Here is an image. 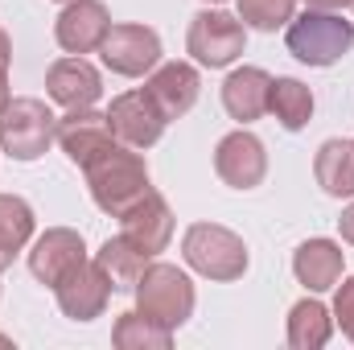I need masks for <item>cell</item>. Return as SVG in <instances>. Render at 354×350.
<instances>
[{"label": "cell", "mask_w": 354, "mask_h": 350, "mask_svg": "<svg viewBox=\"0 0 354 350\" xmlns=\"http://www.w3.org/2000/svg\"><path fill=\"white\" fill-rule=\"evenodd\" d=\"M91 174V194L107 214H124L128 206H136L149 194V174L145 161L128 149H111L107 157H99L87 169Z\"/></svg>", "instance_id": "6da1fadb"}, {"label": "cell", "mask_w": 354, "mask_h": 350, "mask_svg": "<svg viewBox=\"0 0 354 350\" xmlns=\"http://www.w3.org/2000/svg\"><path fill=\"white\" fill-rule=\"evenodd\" d=\"M351 46H354V25L334 17V12L309 8L305 17L288 21V50H292V58H301L309 66H330Z\"/></svg>", "instance_id": "7a4b0ae2"}, {"label": "cell", "mask_w": 354, "mask_h": 350, "mask_svg": "<svg viewBox=\"0 0 354 350\" xmlns=\"http://www.w3.org/2000/svg\"><path fill=\"white\" fill-rule=\"evenodd\" d=\"M136 297H140V313H145L149 322L165 326V330L181 326V322L189 317V309H194V288H189V280H185L177 268H169V264L145 268V276L136 280Z\"/></svg>", "instance_id": "3957f363"}, {"label": "cell", "mask_w": 354, "mask_h": 350, "mask_svg": "<svg viewBox=\"0 0 354 350\" xmlns=\"http://www.w3.org/2000/svg\"><path fill=\"white\" fill-rule=\"evenodd\" d=\"M58 136V124L50 116L46 103L37 99H17L0 111V145L17 157V161H33L46 153V145Z\"/></svg>", "instance_id": "277c9868"}, {"label": "cell", "mask_w": 354, "mask_h": 350, "mask_svg": "<svg viewBox=\"0 0 354 350\" xmlns=\"http://www.w3.org/2000/svg\"><path fill=\"white\" fill-rule=\"evenodd\" d=\"M185 260L194 264L198 272L214 276V280H235L248 268V252H243V243L231 231L210 227V223H198L185 235Z\"/></svg>", "instance_id": "5b68a950"}, {"label": "cell", "mask_w": 354, "mask_h": 350, "mask_svg": "<svg viewBox=\"0 0 354 350\" xmlns=\"http://www.w3.org/2000/svg\"><path fill=\"white\" fill-rule=\"evenodd\" d=\"M165 120H169V116L157 107V99H153L149 91H128V95H120V99L111 103V111H107L111 132H115L128 149H149V145H157L161 132H165Z\"/></svg>", "instance_id": "8992f818"}, {"label": "cell", "mask_w": 354, "mask_h": 350, "mask_svg": "<svg viewBox=\"0 0 354 350\" xmlns=\"http://www.w3.org/2000/svg\"><path fill=\"white\" fill-rule=\"evenodd\" d=\"M58 145L66 149V157L75 165L91 169L99 157H107L115 149V132L107 124V116L91 111V107H75L62 124H58Z\"/></svg>", "instance_id": "52a82bcc"}, {"label": "cell", "mask_w": 354, "mask_h": 350, "mask_svg": "<svg viewBox=\"0 0 354 350\" xmlns=\"http://www.w3.org/2000/svg\"><path fill=\"white\" fill-rule=\"evenodd\" d=\"M99 50H103V62H107L115 75H128V79L153 71L157 58H161V42H157V33L145 29V25H111Z\"/></svg>", "instance_id": "ba28073f"}, {"label": "cell", "mask_w": 354, "mask_h": 350, "mask_svg": "<svg viewBox=\"0 0 354 350\" xmlns=\"http://www.w3.org/2000/svg\"><path fill=\"white\" fill-rule=\"evenodd\" d=\"M189 54L206 66H227L243 54V25L227 12H198L189 25Z\"/></svg>", "instance_id": "9c48e42d"}, {"label": "cell", "mask_w": 354, "mask_h": 350, "mask_svg": "<svg viewBox=\"0 0 354 350\" xmlns=\"http://www.w3.org/2000/svg\"><path fill=\"white\" fill-rule=\"evenodd\" d=\"M54 293H58V305H62L75 322H87V317H95V313L103 309V301H107V293H111V280H107V272H103L99 264L79 260L58 284H54Z\"/></svg>", "instance_id": "30bf717a"}, {"label": "cell", "mask_w": 354, "mask_h": 350, "mask_svg": "<svg viewBox=\"0 0 354 350\" xmlns=\"http://www.w3.org/2000/svg\"><path fill=\"white\" fill-rule=\"evenodd\" d=\"M214 169L218 177L227 181V185H235V190H252V185H260L264 181V145L252 136V132H231L223 145H218V153H214Z\"/></svg>", "instance_id": "8fae6325"}, {"label": "cell", "mask_w": 354, "mask_h": 350, "mask_svg": "<svg viewBox=\"0 0 354 350\" xmlns=\"http://www.w3.org/2000/svg\"><path fill=\"white\" fill-rule=\"evenodd\" d=\"M124 239H132L145 256H153V252H161L165 243H169V235H174V219H169V206L149 190L136 206H128L124 214Z\"/></svg>", "instance_id": "7c38bea8"}, {"label": "cell", "mask_w": 354, "mask_h": 350, "mask_svg": "<svg viewBox=\"0 0 354 350\" xmlns=\"http://www.w3.org/2000/svg\"><path fill=\"white\" fill-rule=\"evenodd\" d=\"M107 29L111 21L99 0H71V8L58 17V46L71 54H87L95 46H103Z\"/></svg>", "instance_id": "4fadbf2b"}, {"label": "cell", "mask_w": 354, "mask_h": 350, "mask_svg": "<svg viewBox=\"0 0 354 350\" xmlns=\"http://www.w3.org/2000/svg\"><path fill=\"white\" fill-rule=\"evenodd\" d=\"M46 87H50V99H58L62 107H91L95 99H99V71L83 62V58H62V62H54L50 66V79H46Z\"/></svg>", "instance_id": "5bb4252c"}, {"label": "cell", "mask_w": 354, "mask_h": 350, "mask_svg": "<svg viewBox=\"0 0 354 350\" xmlns=\"http://www.w3.org/2000/svg\"><path fill=\"white\" fill-rule=\"evenodd\" d=\"M79 260H87V256H83V239H79L75 231H50V235H41L37 248L29 252L33 276L46 280V284H58Z\"/></svg>", "instance_id": "9a60e30c"}, {"label": "cell", "mask_w": 354, "mask_h": 350, "mask_svg": "<svg viewBox=\"0 0 354 350\" xmlns=\"http://www.w3.org/2000/svg\"><path fill=\"white\" fill-rule=\"evenodd\" d=\"M268 91H272V79H268L260 66H243L235 71L227 83H223V103L235 120H260L268 111Z\"/></svg>", "instance_id": "2e32d148"}, {"label": "cell", "mask_w": 354, "mask_h": 350, "mask_svg": "<svg viewBox=\"0 0 354 350\" xmlns=\"http://www.w3.org/2000/svg\"><path fill=\"white\" fill-rule=\"evenodd\" d=\"M149 95L157 99V107L174 120V116H185L189 107H194V99H198V75H194V66H185V62H169V66H161L153 79H149Z\"/></svg>", "instance_id": "e0dca14e"}, {"label": "cell", "mask_w": 354, "mask_h": 350, "mask_svg": "<svg viewBox=\"0 0 354 350\" xmlns=\"http://www.w3.org/2000/svg\"><path fill=\"white\" fill-rule=\"evenodd\" d=\"M292 268H297V276H301L305 288L322 293V288H334L338 284V276H342V252L330 239H313V243H305L297 252Z\"/></svg>", "instance_id": "ac0fdd59"}, {"label": "cell", "mask_w": 354, "mask_h": 350, "mask_svg": "<svg viewBox=\"0 0 354 350\" xmlns=\"http://www.w3.org/2000/svg\"><path fill=\"white\" fill-rule=\"evenodd\" d=\"M313 169H317V181H322L326 194L351 198L354 194V140H326Z\"/></svg>", "instance_id": "d6986e66"}, {"label": "cell", "mask_w": 354, "mask_h": 350, "mask_svg": "<svg viewBox=\"0 0 354 350\" xmlns=\"http://www.w3.org/2000/svg\"><path fill=\"white\" fill-rule=\"evenodd\" d=\"M145 252L132 243V239H107L103 243V252H99V268L107 272V280H111V288H136V280L145 276Z\"/></svg>", "instance_id": "ffe728a7"}, {"label": "cell", "mask_w": 354, "mask_h": 350, "mask_svg": "<svg viewBox=\"0 0 354 350\" xmlns=\"http://www.w3.org/2000/svg\"><path fill=\"white\" fill-rule=\"evenodd\" d=\"M268 111H272L288 132H297V128H305V124H309L313 95H309V87H301L297 79H276L272 91H268Z\"/></svg>", "instance_id": "44dd1931"}, {"label": "cell", "mask_w": 354, "mask_h": 350, "mask_svg": "<svg viewBox=\"0 0 354 350\" xmlns=\"http://www.w3.org/2000/svg\"><path fill=\"white\" fill-rule=\"evenodd\" d=\"M330 338V317L317 301H301L288 317V342L292 347H322Z\"/></svg>", "instance_id": "7402d4cb"}, {"label": "cell", "mask_w": 354, "mask_h": 350, "mask_svg": "<svg viewBox=\"0 0 354 350\" xmlns=\"http://www.w3.org/2000/svg\"><path fill=\"white\" fill-rule=\"evenodd\" d=\"M29 231H33V210L21 198L0 194V252L17 256V248L29 239Z\"/></svg>", "instance_id": "603a6c76"}, {"label": "cell", "mask_w": 354, "mask_h": 350, "mask_svg": "<svg viewBox=\"0 0 354 350\" xmlns=\"http://www.w3.org/2000/svg\"><path fill=\"white\" fill-rule=\"evenodd\" d=\"M115 342L120 347H169V330L140 313H124L115 326Z\"/></svg>", "instance_id": "cb8c5ba5"}, {"label": "cell", "mask_w": 354, "mask_h": 350, "mask_svg": "<svg viewBox=\"0 0 354 350\" xmlns=\"http://www.w3.org/2000/svg\"><path fill=\"white\" fill-rule=\"evenodd\" d=\"M239 12L256 29H276V25L292 21V0H239Z\"/></svg>", "instance_id": "d4e9b609"}, {"label": "cell", "mask_w": 354, "mask_h": 350, "mask_svg": "<svg viewBox=\"0 0 354 350\" xmlns=\"http://www.w3.org/2000/svg\"><path fill=\"white\" fill-rule=\"evenodd\" d=\"M338 317H342V330L354 338V276L338 288Z\"/></svg>", "instance_id": "484cf974"}, {"label": "cell", "mask_w": 354, "mask_h": 350, "mask_svg": "<svg viewBox=\"0 0 354 350\" xmlns=\"http://www.w3.org/2000/svg\"><path fill=\"white\" fill-rule=\"evenodd\" d=\"M309 8H322V12H334V8H342V4H351V0H305Z\"/></svg>", "instance_id": "4316f807"}, {"label": "cell", "mask_w": 354, "mask_h": 350, "mask_svg": "<svg viewBox=\"0 0 354 350\" xmlns=\"http://www.w3.org/2000/svg\"><path fill=\"white\" fill-rule=\"evenodd\" d=\"M338 223H342V239H351V243H354V206L338 219Z\"/></svg>", "instance_id": "83f0119b"}, {"label": "cell", "mask_w": 354, "mask_h": 350, "mask_svg": "<svg viewBox=\"0 0 354 350\" xmlns=\"http://www.w3.org/2000/svg\"><path fill=\"white\" fill-rule=\"evenodd\" d=\"M8 107V79H4V66H0V111Z\"/></svg>", "instance_id": "f1b7e54d"}, {"label": "cell", "mask_w": 354, "mask_h": 350, "mask_svg": "<svg viewBox=\"0 0 354 350\" xmlns=\"http://www.w3.org/2000/svg\"><path fill=\"white\" fill-rule=\"evenodd\" d=\"M0 66H8V37H4V29H0Z\"/></svg>", "instance_id": "f546056e"}, {"label": "cell", "mask_w": 354, "mask_h": 350, "mask_svg": "<svg viewBox=\"0 0 354 350\" xmlns=\"http://www.w3.org/2000/svg\"><path fill=\"white\" fill-rule=\"evenodd\" d=\"M351 8H354V0H351Z\"/></svg>", "instance_id": "4dcf8cb0"}]
</instances>
